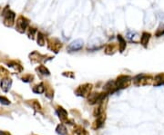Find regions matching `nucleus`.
I'll use <instances>...</instances> for the list:
<instances>
[{
	"label": "nucleus",
	"instance_id": "c756f323",
	"mask_svg": "<svg viewBox=\"0 0 164 135\" xmlns=\"http://www.w3.org/2000/svg\"><path fill=\"white\" fill-rule=\"evenodd\" d=\"M0 103H1L2 104H4V105H9L11 103L10 101L5 96H0Z\"/></svg>",
	"mask_w": 164,
	"mask_h": 135
},
{
	"label": "nucleus",
	"instance_id": "39448f33",
	"mask_svg": "<svg viewBox=\"0 0 164 135\" xmlns=\"http://www.w3.org/2000/svg\"><path fill=\"white\" fill-rule=\"evenodd\" d=\"M29 27V21L25 17L20 16L17 19V24H16V29L20 34H24Z\"/></svg>",
	"mask_w": 164,
	"mask_h": 135
},
{
	"label": "nucleus",
	"instance_id": "4468645a",
	"mask_svg": "<svg viewBox=\"0 0 164 135\" xmlns=\"http://www.w3.org/2000/svg\"><path fill=\"white\" fill-rule=\"evenodd\" d=\"M104 121H105V114L99 116V117H97V120L93 122V124H92V128L94 130L100 129L104 125Z\"/></svg>",
	"mask_w": 164,
	"mask_h": 135
},
{
	"label": "nucleus",
	"instance_id": "9b49d317",
	"mask_svg": "<svg viewBox=\"0 0 164 135\" xmlns=\"http://www.w3.org/2000/svg\"><path fill=\"white\" fill-rule=\"evenodd\" d=\"M119 91V88L117 87L115 81H109L104 86V92H106L108 94H112Z\"/></svg>",
	"mask_w": 164,
	"mask_h": 135
},
{
	"label": "nucleus",
	"instance_id": "6e6552de",
	"mask_svg": "<svg viewBox=\"0 0 164 135\" xmlns=\"http://www.w3.org/2000/svg\"><path fill=\"white\" fill-rule=\"evenodd\" d=\"M84 45V42L82 39H76L74 41H72L67 47L68 51L72 53V52H79V50L83 48Z\"/></svg>",
	"mask_w": 164,
	"mask_h": 135
},
{
	"label": "nucleus",
	"instance_id": "393cba45",
	"mask_svg": "<svg viewBox=\"0 0 164 135\" xmlns=\"http://www.w3.org/2000/svg\"><path fill=\"white\" fill-rule=\"evenodd\" d=\"M29 102H30V103H29L30 106L35 110V111H36V112L41 111L42 107H41L40 103H39V102H37L36 100H31V101H29Z\"/></svg>",
	"mask_w": 164,
	"mask_h": 135
},
{
	"label": "nucleus",
	"instance_id": "f8f14e48",
	"mask_svg": "<svg viewBox=\"0 0 164 135\" xmlns=\"http://www.w3.org/2000/svg\"><path fill=\"white\" fill-rule=\"evenodd\" d=\"M0 86H1V89L3 92L7 93L11 86H12V80L8 77H5L1 80V83H0Z\"/></svg>",
	"mask_w": 164,
	"mask_h": 135
},
{
	"label": "nucleus",
	"instance_id": "f257e3e1",
	"mask_svg": "<svg viewBox=\"0 0 164 135\" xmlns=\"http://www.w3.org/2000/svg\"><path fill=\"white\" fill-rule=\"evenodd\" d=\"M107 96H108V93L106 92L100 93H90L89 96H87V103L91 105L101 104V103H103V102L106 99Z\"/></svg>",
	"mask_w": 164,
	"mask_h": 135
},
{
	"label": "nucleus",
	"instance_id": "bb28decb",
	"mask_svg": "<svg viewBox=\"0 0 164 135\" xmlns=\"http://www.w3.org/2000/svg\"><path fill=\"white\" fill-rule=\"evenodd\" d=\"M45 95L49 98V99H52L53 96H54V91L52 88H50V86L48 87H46V90H45Z\"/></svg>",
	"mask_w": 164,
	"mask_h": 135
},
{
	"label": "nucleus",
	"instance_id": "f3484780",
	"mask_svg": "<svg viewBox=\"0 0 164 135\" xmlns=\"http://www.w3.org/2000/svg\"><path fill=\"white\" fill-rule=\"evenodd\" d=\"M7 66L12 68V69H14L17 73H21L23 72V67L20 64L15 62V61H10V62H7Z\"/></svg>",
	"mask_w": 164,
	"mask_h": 135
},
{
	"label": "nucleus",
	"instance_id": "5701e85b",
	"mask_svg": "<svg viewBox=\"0 0 164 135\" xmlns=\"http://www.w3.org/2000/svg\"><path fill=\"white\" fill-rule=\"evenodd\" d=\"M36 34H37V30H36V28H35V27H28V31H27V34H28V38L29 39H35V36L36 35Z\"/></svg>",
	"mask_w": 164,
	"mask_h": 135
},
{
	"label": "nucleus",
	"instance_id": "c85d7f7f",
	"mask_svg": "<svg viewBox=\"0 0 164 135\" xmlns=\"http://www.w3.org/2000/svg\"><path fill=\"white\" fill-rule=\"evenodd\" d=\"M33 79H34V76L32 75H26L22 77V81L25 83H30L33 81Z\"/></svg>",
	"mask_w": 164,
	"mask_h": 135
},
{
	"label": "nucleus",
	"instance_id": "f03ea898",
	"mask_svg": "<svg viewBox=\"0 0 164 135\" xmlns=\"http://www.w3.org/2000/svg\"><path fill=\"white\" fill-rule=\"evenodd\" d=\"M3 17H4V24L7 27H12L15 24L16 14L13 11L10 10L8 6H7L3 11Z\"/></svg>",
	"mask_w": 164,
	"mask_h": 135
},
{
	"label": "nucleus",
	"instance_id": "ddd939ff",
	"mask_svg": "<svg viewBox=\"0 0 164 135\" xmlns=\"http://www.w3.org/2000/svg\"><path fill=\"white\" fill-rule=\"evenodd\" d=\"M118 48H119V45H116L115 44H109L105 47L104 52L107 55H112L117 52Z\"/></svg>",
	"mask_w": 164,
	"mask_h": 135
},
{
	"label": "nucleus",
	"instance_id": "b1692460",
	"mask_svg": "<svg viewBox=\"0 0 164 135\" xmlns=\"http://www.w3.org/2000/svg\"><path fill=\"white\" fill-rule=\"evenodd\" d=\"M56 131H57V133L59 134V135H67V134H68L67 128L65 127L64 124H58V125L57 126Z\"/></svg>",
	"mask_w": 164,
	"mask_h": 135
},
{
	"label": "nucleus",
	"instance_id": "7ed1b4c3",
	"mask_svg": "<svg viewBox=\"0 0 164 135\" xmlns=\"http://www.w3.org/2000/svg\"><path fill=\"white\" fill-rule=\"evenodd\" d=\"M133 83L136 85V86H141V85H149L152 83V81H154V79L149 76V75H136L133 79Z\"/></svg>",
	"mask_w": 164,
	"mask_h": 135
},
{
	"label": "nucleus",
	"instance_id": "6ab92c4d",
	"mask_svg": "<svg viewBox=\"0 0 164 135\" xmlns=\"http://www.w3.org/2000/svg\"><path fill=\"white\" fill-rule=\"evenodd\" d=\"M36 71L39 72V73H40V75H47V76L50 75V72H49V70H48L45 65H39V67L36 68Z\"/></svg>",
	"mask_w": 164,
	"mask_h": 135
},
{
	"label": "nucleus",
	"instance_id": "7c9ffc66",
	"mask_svg": "<svg viewBox=\"0 0 164 135\" xmlns=\"http://www.w3.org/2000/svg\"><path fill=\"white\" fill-rule=\"evenodd\" d=\"M63 75L68 77V78H75V75L72 72H64L63 73Z\"/></svg>",
	"mask_w": 164,
	"mask_h": 135
},
{
	"label": "nucleus",
	"instance_id": "a878e982",
	"mask_svg": "<svg viewBox=\"0 0 164 135\" xmlns=\"http://www.w3.org/2000/svg\"><path fill=\"white\" fill-rule=\"evenodd\" d=\"M74 133L76 135H90L89 132H87L84 128H82L80 126H77L74 129Z\"/></svg>",
	"mask_w": 164,
	"mask_h": 135
},
{
	"label": "nucleus",
	"instance_id": "20e7f679",
	"mask_svg": "<svg viewBox=\"0 0 164 135\" xmlns=\"http://www.w3.org/2000/svg\"><path fill=\"white\" fill-rule=\"evenodd\" d=\"M92 87H93V85L91 83H84L82 85H79V86L76 89L75 94L79 97L86 98L91 93Z\"/></svg>",
	"mask_w": 164,
	"mask_h": 135
},
{
	"label": "nucleus",
	"instance_id": "2eb2a0df",
	"mask_svg": "<svg viewBox=\"0 0 164 135\" xmlns=\"http://www.w3.org/2000/svg\"><path fill=\"white\" fill-rule=\"evenodd\" d=\"M117 39L119 41V50H120V53H123L125 51L126 47H127V43H126V40L123 38V36L121 34L117 35Z\"/></svg>",
	"mask_w": 164,
	"mask_h": 135
},
{
	"label": "nucleus",
	"instance_id": "a211bd4d",
	"mask_svg": "<svg viewBox=\"0 0 164 135\" xmlns=\"http://www.w3.org/2000/svg\"><path fill=\"white\" fill-rule=\"evenodd\" d=\"M45 90H46V87H45V85H44L43 83H39V84L35 85V86L32 88L33 93H37V94H40V93H45Z\"/></svg>",
	"mask_w": 164,
	"mask_h": 135
},
{
	"label": "nucleus",
	"instance_id": "dca6fc26",
	"mask_svg": "<svg viewBox=\"0 0 164 135\" xmlns=\"http://www.w3.org/2000/svg\"><path fill=\"white\" fill-rule=\"evenodd\" d=\"M150 36L151 34L148 32H143L141 36V44L142 45L143 47H147L148 46V44L149 42V39H150Z\"/></svg>",
	"mask_w": 164,
	"mask_h": 135
},
{
	"label": "nucleus",
	"instance_id": "2f4dec72",
	"mask_svg": "<svg viewBox=\"0 0 164 135\" xmlns=\"http://www.w3.org/2000/svg\"><path fill=\"white\" fill-rule=\"evenodd\" d=\"M0 135H10L8 132H4V131H0Z\"/></svg>",
	"mask_w": 164,
	"mask_h": 135
},
{
	"label": "nucleus",
	"instance_id": "423d86ee",
	"mask_svg": "<svg viewBox=\"0 0 164 135\" xmlns=\"http://www.w3.org/2000/svg\"><path fill=\"white\" fill-rule=\"evenodd\" d=\"M131 80H132V78L130 75H120L115 80V83H116L117 87L120 90V89H125V88L129 87L131 83Z\"/></svg>",
	"mask_w": 164,
	"mask_h": 135
},
{
	"label": "nucleus",
	"instance_id": "4be33fe9",
	"mask_svg": "<svg viewBox=\"0 0 164 135\" xmlns=\"http://www.w3.org/2000/svg\"><path fill=\"white\" fill-rule=\"evenodd\" d=\"M127 38L133 43H137V38H138V34L135 31H129L127 33Z\"/></svg>",
	"mask_w": 164,
	"mask_h": 135
},
{
	"label": "nucleus",
	"instance_id": "cd10ccee",
	"mask_svg": "<svg viewBox=\"0 0 164 135\" xmlns=\"http://www.w3.org/2000/svg\"><path fill=\"white\" fill-rule=\"evenodd\" d=\"M164 34V26L162 24H160V27H158V29L156 30V33H155V36L156 37H160Z\"/></svg>",
	"mask_w": 164,
	"mask_h": 135
},
{
	"label": "nucleus",
	"instance_id": "0eeeda50",
	"mask_svg": "<svg viewBox=\"0 0 164 135\" xmlns=\"http://www.w3.org/2000/svg\"><path fill=\"white\" fill-rule=\"evenodd\" d=\"M62 46H63V44L58 38L50 37V38L47 39V48L51 52H54L56 54L58 53L61 50Z\"/></svg>",
	"mask_w": 164,
	"mask_h": 135
},
{
	"label": "nucleus",
	"instance_id": "1a4fd4ad",
	"mask_svg": "<svg viewBox=\"0 0 164 135\" xmlns=\"http://www.w3.org/2000/svg\"><path fill=\"white\" fill-rule=\"evenodd\" d=\"M30 57V61L33 64H39V63H42L47 61V55H43L37 52H33L29 55Z\"/></svg>",
	"mask_w": 164,
	"mask_h": 135
},
{
	"label": "nucleus",
	"instance_id": "aec40b11",
	"mask_svg": "<svg viewBox=\"0 0 164 135\" xmlns=\"http://www.w3.org/2000/svg\"><path fill=\"white\" fill-rule=\"evenodd\" d=\"M36 42H37V45H40V46H44L45 45V43H46V40H45V36L44 34L41 33V32H37L36 34Z\"/></svg>",
	"mask_w": 164,
	"mask_h": 135
},
{
	"label": "nucleus",
	"instance_id": "9d476101",
	"mask_svg": "<svg viewBox=\"0 0 164 135\" xmlns=\"http://www.w3.org/2000/svg\"><path fill=\"white\" fill-rule=\"evenodd\" d=\"M56 112L59 117V119L61 120V121L63 124H65V122H69V117H68V112L66 110L63 108L62 106H57V109H56Z\"/></svg>",
	"mask_w": 164,
	"mask_h": 135
},
{
	"label": "nucleus",
	"instance_id": "412c9836",
	"mask_svg": "<svg viewBox=\"0 0 164 135\" xmlns=\"http://www.w3.org/2000/svg\"><path fill=\"white\" fill-rule=\"evenodd\" d=\"M154 85L155 86H159V85L164 84V73H160V75H156L154 78Z\"/></svg>",
	"mask_w": 164,
	"mask_h": 135
}]
</instances>
